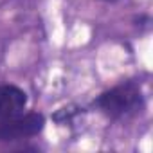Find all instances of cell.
<instances>
[{"instance_id": "cell-3", "label": "cell", "mask_w": 153, "mask_h": 153, "mask_svg": "<svg viewBox=\"0 0 153 153\" xmlns=\"http://www.w3.org/2000/svg\"><path fill=\"white\" fill-rule=\"evenodd\" d=\"M27 103V96L24 90L13 85L0 87V119H7L18 115Z\"/></svg>"}, {"instance_id": "cell-2", "label": "cell", "mask_w": 153, "mask_h": 153, "mask_svg": "<svg viewBox=\"0 0 153 153\" xmlns=\"http://www.w3.org/2000/svg\"><path fill=\"white\" fill-rule=\"evenodd\" d=\"M45 119L42 114H29L24 117H7L0 121V140H16L33 137L42 131Z\"/></svg>"}, {"instance_id": "cell-1", "label": "cell", "mask_w": 153, "mask_h": 153, "mask_svg": "<svg viewBox=\"0 0 153 153\" xmlns=\"http://www.w3.org/2000/svg\"><path fill=\"white\" fill-rule=\"evenodd\" d=\"M142 105H144L142 92H140L139 85H135V83L119 85V87L105 92L97 99V106L106 115L115 117V119L137 114L142 108Z\"/></svg>"}]
</instances>
